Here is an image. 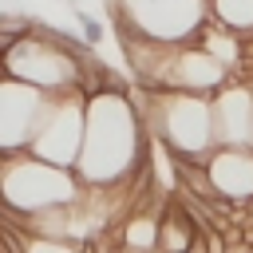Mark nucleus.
Masks as SVG:
<instances>
[{
  "label": "nucleus",
  "instance_id": "423d86ee",
  "mask_svg": "<svg viewBox=\"0 0 253 253\" xmlns=\"http://www.w3.org/2000/svg\"><path fill=\"white\" fill-rule=\"evenodd\" d=\"M83 134H87V95L79 87L71 91H59L43 126L36 130L32 138V154L47 158V162H59V166H75L79 154H83Z\"/></svg>",
  "mask_w": 253,
  "mask_h": 253
},
{
  "label": "nucleus",
  "instance_id": "0eeeda50",
  "mask_svg": "<svg viewBox=\"0 0 253 253\" xmlns=\"http://www.w3.org/2000/svg\"><path fill=\"white\" fill-rule=\"evenodd\" d=\"M237 79V71L213 55L210 47L186 40V43H174L170 47V59H166V71H162V87L158 91H194V95H217L221 87H229Z\"/></svg>",
  "mask_w": 253,
  "mask_h": 253
},
{
  "label": "nucleus",
  "instance_id": "9b49d317",
  "mask_svg": "<svg viewBox=\"0 0 253 253\" xmlns=\"http://www.w3.org/2000/svg\"><path fill=\"white\" fill-rule=\"evenodd\" d=\"M210 16L241 36H253V0H210Z\"/></svg>",
  "mask_w": 253,
  "mask_h": 253
},
{
  "label": "nucleus",
  "instance_id": "f257e3e1",
  "mask_svg": "<svg viewBox=\"0 0 253 253\" xmlns=\"http://www.w3.org/2000/svg\"><path fill=\"white\" fill-rule=\"evenodd\" d=\"M146 115L130 91H103L87 99V134L75 174L83 186L119 190L146 166Z\"/></svg>",
  "mask_w": 253,
  "mask_h": 253
},
{
  "label": "nucleus",
  "instance_id": "6e6552de",
  "mask_svg": "<svg viewBox=\"0 0 253 253\" xmlns=\"http://www.w3.org/2000/svg\"><path fill=\"white\" fill-rule=\"evenodd\" d=\"M51 103H55L51 91L4 75V83H0V130H4V142L0 146H32V138L43 126Z\"/></svg>",
  "mask_w": 253,
  "mask_h": 253
},
{
  "label": "nucleus",
  "instance_id": "39448f33",
  "mask_svg": "<svg viewBox=\"0 0 253 253\" xmlns=\"http://www.w3.org/2000/svg\"><path fill=\"white\" fill-rule=\"evenodd\" d=\"M115 28L142 32L158 43H186L210 20V0H111Z\"/></svg>",
  "mask_w": 253,
  "mask_h": 253
},
{
  "label": "nucleus",
  "instance_id": "f03ea898",
  "mask_svg": "<svg viewBox=\"0 0 253 253\" xmlns=\"http://www.w3.org/2000/svg\"><path fill=\"white\" fill-rule=\"evenodd\" d=\"M79 198H83V182L75 166L47 162L28 146H0V210L36 213Z\"/></svg>",
  "mask_w": 253,
  "mask_h": 253
},
{
  "label": "nucleus",
  "instance_id": "7ed1b4c3",
  "mask_svg": "<svg viewBox=\"0 0 253 253\" xmlns=\"http://www.w3.org/2000/svg\"><path fill=\"white\" fill-rule=\"evenodd\" d=\"M146 126L158 134L162 146L186 158L210 162V154L221 146L217 142V123H213V99L194 95V91H146Z\"/></svg>",
  "mask_w": 253,
  "mask_h": 253
},
{
  "label": "nucleus",
  "instance_id": "20e7f679",
  "mask_svg": "<svg viewBox=\"0 0 253 253\" xmlns=\"http://www.w3.org/2000/svg\"><path fill=\"white\" fill-rule=\"evenodd\" d=\"M0 75L24 79V83H32V87H43V91L59 95V91L79 87L83 63H79V55H71L63 43H55L51 36H43V32L32 28V32L20 36L16 43L0 47Z\"/></svg>",
  "mask_w": 253,
  "mask_h": 253
},
{
  "label": "nucleus",
  "instance_id": "f8f14e48",
  "mask_svg": "<svg viewBox=\"0 0 253 253\" xmlns=\"http://www.w3.org/2000/svg\"><path fill=\"white\" fill-rule=\"evenodd\" d=\"M71 12H75V24L83 28V36H87L91 43H103V40H107V28H103V24L95 20V16H87V12L79 8V4H71Z\"/></svg>",
  "mask_w": 253,
  "mask_h": 253
},
{
  "label": "nucleus",
  "instance_id": "1a4fd4ad",
  "mask_svg": "<svg viewBox=\"0 0 253 253\" xmlns=\"http://www.w3.org/2000/svg\"><path fill=\"white\" fill-rule=\"evenodd\" d=\"M213 123L221 146H253V83L221 87L213 95Z\"/></svg>",
  "mask_w": 253,
  "mask_h": 253
},
{
  "label": "nucleus",
  "instance_id": "9d476101",
  "mask_svg": "<svg viewBox=\"0 0 253 253\" xmlns=\"http://www.w3.org/2000/svg\"><path fill=\"white\" fill-rule=\"evenodd\" d=\"M210 174L229 202H249L253 198V146H217L210 154Z\"/></svg>",
  "mask_w": 253,
  "mask_h": 253
}]
</instances>
